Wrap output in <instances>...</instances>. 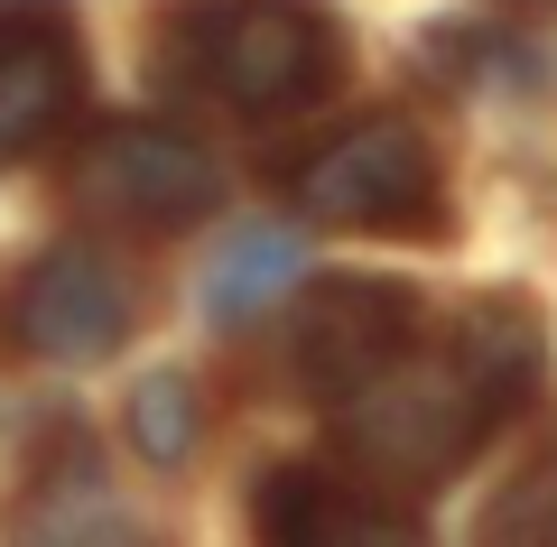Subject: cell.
Here are the masks:
<instances>
[{
  "instance_id": "cell-1",
  "label": "cell",
  "mask_w": 557,
  "mask_h": 547,
  "mask_svg": "<svg viewBox=\"0 0 557 547\" xmlns=\"http://www.w3.org/2000/svg\"><path fill=\"white\" fill-rule=\"evenodd\" d=\"M548 381V315L539 297L493 288L465 307L428 315L418 307L409 344L335 409V436L372 483L391 492H437L465 473Z\"/></svg>"
},
{
  "instance_id": "cell-2",
  "label": "cell",
  "mask_w": 557,
  "mask_h": 547,
  "mask_svg": "<svg viewBox=\"0 0 557 547\" xmlns=\"http://www.w3.org/2000/svg\"><path fill=\"white\" fill-rule=\"evenodd\" d=\"M149 65L233 121H288L344 84V20L325 0H186Z\"/></svg>"
},
{
  "instance_id": "cell-3",
  "label": "cell",
  "mask_w": 557,
  "mask_h": 547,
  "mask_svg": "<svg viewBox=\"0 0 557 547\" xmlns=\"http://www.w3.org/2000/svg\"><path fill=\"white\" fill-rule=\"evenodd\" d=\"M288 196L307 223H344V233H391V241L446 233V167L428 149V130L399 112H372L354 130H335L325 149H307Z\"/></svg>"
},
{
  "instance_id": "cell-4",
  "label": "cell",
  "mask_w": 557,
  "mask_h": 547,
  "mask_svg": "<svg viewBox=\"0 0 557 547\" xmlns=\"http://www.w3.org/2000/svg\"><path fill=\"white\" fill-rule=\"evenodd\" d=\"M65 204L112 233H186L223 204V176L168 121H102L65 167Z\"/></svg>"
},
{
  "instance_id": "cell-5",
  "label": "cell",
  "mask_w": 557,
  "mask_h": 547,
  "mask_svg": "<svg viewBox=\"0 0 557 547\" xmlns=\"http://www.w3.org/2000/svg\"><path fill=\"white\" fill-rule=\"evenodd\" d=\"M131 334V288L102 251H38L0 288V344L28 362H102Z\"/></svg>"
},
{
  "instance_id": "cell-6",
  "label": "cell",
  "mask_w": 557,
  "mask_h": 547,
  "mask_svg": "<svg viewBox=\"0 0 557 547\" xmlns=\"http://www.w3.org/2000/svg\"><path fill=\"white\" fill-rule=\"evenodd\" d=\"M409 325H418V297L399 288V278H325V288L307 297V315H298V381H307V399L344 409V399L409 344Z\"/></svg>"
},
{
  "instance_id": "cell-7",
  "label": "cell",
  "mask_w": 557,
  "mask_h": 547,
  "mask_svg": "<svg viewBox=\"0 0 557 547\" xmlns=\"http://www.w3.org/2000/svg\"><path fill=\"white\" fill-rule=\"evenodd\" d=\"M84 94V47L57 0H0V167L65 130Z\"/></svg>"
},
{
  "instance_id": "cell-8",
  "label": "cell",
  "mask_w": 557,
  "mask_h": 547,
  "mask_svg": "<svg viewBox=\"0 0 557 547\" xmlns=\"http://www.w3.org/2000/svg\"><path fill=\"white\" fill-rule=\"evenodd\" d=\"M251 529H260V547H428V529L391 492L325 473V464H278L251 492Z\"/></svg>"
},
{
  "instance_id": "cell-9",
  "label": "cell",
  "mask_w": 557,
  "mask_h": 547,
  "mask_svg": "<svg viewBox=\"0 0 557 547\" xmlns=\"http://www.w3.org/2000/svg\"><path fill=\"white\" fill-rule=\"evenodd\" d=\"M0 547H177V538H168L159 520H139V510L102 483L94 455H65L57 473H38V483L20 492Z\"/></svg>"
},
{
  "instance_id": "cell-10",
  "label": "cell",
  "mask_w": 557,
  "mask_h": 547,
  "mask_svg": "<svg viewBox=\"0 0 557 547\" xmlns=\"http://www.w3.org/2000/svg\"><path fill=\"white\" fill-rule=\"evenodd\" d=\"M298 278H307L298 233H233V241H223V260L205 270V315L233 334V325H251V315H270Z\"/></svg>"
},
{
  "instance_id": "cell-11",
  "label": "cell",
  "mask_w": 557,
  "mask_h": 547,
  "mask_svg": "<svg viewBox=\"0 0 557 547\" xmlns=\"http://www.w3.org/2000/svg\"><path fill=\"white\" fill-rule=\"evenodd\" d=\"M483 547H557V427L539 436V455L493 492V510H483Z\"/></svg>"
},
{
  "instance_id": "cell-12",
  "label": "cell",
  "mask_w": 557,
  "mask_h": 547,
  "mask_svg": "<svg viewBox=\"0 0 557 547\" xmlns=\"http://www.w3.org/2000/svg\"><path fill=\"white\" fill-rule=\"evenodd\" d=\"M131 436H139V455H149L159 473H177L186 455H196V436H205L196 381H186V372H149L131 390Z\"/></svg>"
},
{
  "instance_id": "cell-13",
  "label": "cell",
  "mask_w": 557,
  "mask_h": 547,
  "mask_svg": "<svg viewBox=\"0 0 557 547\" xmlns=\"http://www.w3.org/2000/svg\"><path fill=\"white\" fill-rule=\"evenodd\" d=\"M493 10H511V20H557V0H493Z\"/></svg>"
}]
</instances>
